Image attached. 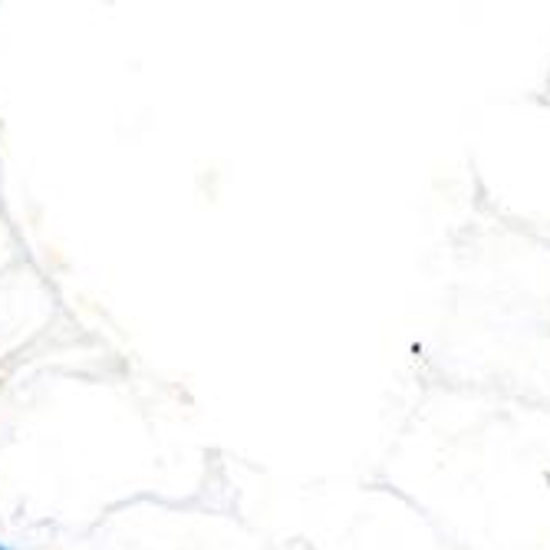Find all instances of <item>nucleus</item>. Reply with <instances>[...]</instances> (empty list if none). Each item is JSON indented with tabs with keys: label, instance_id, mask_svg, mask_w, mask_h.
<instances>
[{
	"label": "nucleus",
	"instance_id": "f257e3e1",
	"mask_svg": "<svg viewBox=\"0 0 550 550\" xmlns=\"http://www.w3.org/2000/svg\"><path fill=\"white\" fill-rule=\"evenodd\" d=\"M0 550H10V547H4V544H0Z\"/></svg>",
	"mask_w": 550,
	"mask_h": 550
}]
</instances>
